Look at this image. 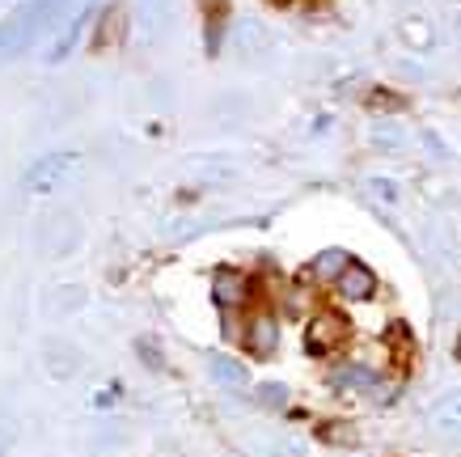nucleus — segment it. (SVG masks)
Returning a JSON list of instances; mask_svg holds the SVG:
<instances>
[{
    "label": "nucleus",
    "mask_w": 461,
    "mask_h": 457,
    "mask_svg": "<svg viewBox=\"0 0 461 457\" xmlns=\"http://www.w3.org/2000/svg\"><path fill=\"white\" fill-rule=\"evenodd\" d=\"M343 339H348V318L339 310H318L314 322H309V330H305L309 352H318V356H331L334 347H343Z\"/></svg>",
    "instance_id": "obj_1"
},
{
    "label": "nucleus",
    "mask_w": 461,
    "mask_h": 457,
    "mask_svg": "<svg viewBox=\"0 0 461 457\" xmlns=\"http://www.w3.org/2000/svg\"><path fill=\"white\" fill-rule=\"evenodd\" d=\"M339 293L365 301V296L377 293V276L368 271L365 262H343V271H339Z\"/></svg>",
    "instance_id": "obj_2"
},
{
    "label": "nucleus",
    "mask_w": 461,
    "mask_h": 457,
    "mask_svg": "<svg viewBox=\"0 0 461 457\" xmlns=\"http://www.w3.org/2000/svg\"><path fill=\"white\" fill-rule=\"evenodd\" d=\"M275 339H280L275 318H271V313H255V318H250V330H246V347H250L255 356H271V352H275Z\"/></svg>",
    "instance_id": "obj_3"
},
{
    "label": "nucleus",
    "mask_w": 461,
    "mask_h": 457,
    "mask_svg": "<svg viewBox=\"0 0 461 457\" xmlns=\"http://www.w3.org/2000/svg\"><path fill=\"white\" fill-rule=\"evenodd\" d=\"M250 279L238 276V271H221L216 276V296H221V305H241V301H250Z\"/></svg>",
    "instance_id": "obj_4"
},
{
    "label": "nucleus",
    "mask_w": 461,
    "mask_h": 457,
    "mask_svg": "<svg viewBox=\"0 0 461 457\" xmlns=\"http://www.w3.org/2000/svg\"><path fill=\"white\" fill-rule=\"evenodd\" d=\"M436 428H440L445 436H461V390L448 394L445 403L436 407Z\"/></svg>",
    "instance_id": "obj_5"
},
{
    "label": "nucleus",
    "mask_w": 461,
    "mask_h": 457,
    "mask_svg": "<svg viewBox=\"0 0 461 457\" xmlns=\"http://www.w3.org/2000/svg\"><path fill=\"white\" fill-rule=\"evenodd\" d=\"M216 373H221L224 381H241V377H246L238 364H233V360H216Z\"/></svg>",
    "instance_id": "obj_6"
}]
</instances>
